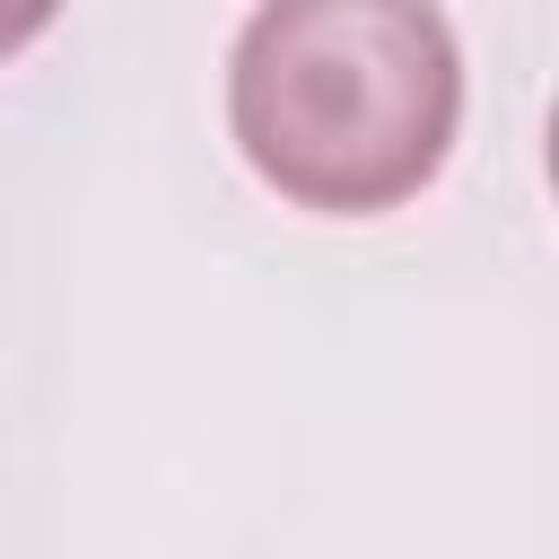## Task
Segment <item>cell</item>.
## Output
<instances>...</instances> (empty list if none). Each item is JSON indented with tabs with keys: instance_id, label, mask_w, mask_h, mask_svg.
I'll use <instances>...</instances> for the list:
<instances>
[{
	"instance_id": "6da1fadb",
	"label": "cell",
	"mask_w": 559,
	"mask_h": 559,
	"mask_svg": "<svg viewBox=\"0 0 559 559\" xmlns=\"http://www.w3.org/2000/svg\"><path fill=\"white\" fill-rule=\"evenodd\" d=\"M463 114V52L437 0H262L227 61L245 166L323 218L411 201Z\"/></svg>"
},
{
	"instance_id": "7a4b0ae2",
	"label": "cell",
	"mask_w": 559,
	"mask_h": 559,
	"mask_svg": "<svg viewBox=\"0 0 559 559\" xmlns=\"http://www.w3.org/2000/svg\"><path fill=\"white\" fill-rule=\"evenodd\" d=\"M52 17H61V0H0V61H9V52H26Z\"/></svg>"
}]
</instances>
